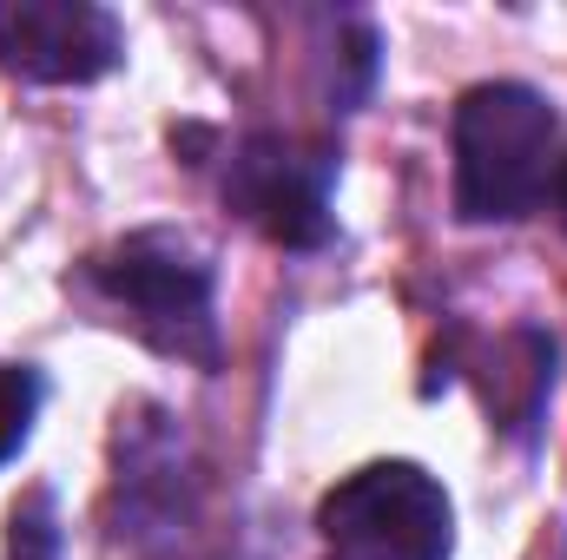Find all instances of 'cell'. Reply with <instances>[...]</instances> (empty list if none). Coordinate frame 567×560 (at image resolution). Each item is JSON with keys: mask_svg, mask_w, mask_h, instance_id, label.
Returning <instances> with one entry per match:
<instances>
[{"mask_svg": "<svg viewBox=\"0 0 567 560\" xmlns=\"http://www.w3.org/2000/svg\"><path fill=\"white\" fill-rule=\"evenodd\" d=\"M555 185V106L522 80L468 86L455 106V218L515 225Z\"/></svg>", "mask_w": 567, "mask_h": 560, "instance_id": "obj_1", "label": "cell"}, {"mask_svg": "<svg viewBox=\"0 0 567 560\" xmlns=\"http://www.w3.org/2000/svg\"><path fill=\"white\" fill-rule=\"evenodd\" d=\"M317 528L343 560H449L455 548L449 488L416 462H370L343 475L323 495Z\"/></svg>", "mask_w": 567, "mask_h": 560, "instance_id": "obj_2", "label": "cell"}, {"mask_svg": "<svg viewBox=\"0 0 567 560\" xmlns=\"http://www.w3.org/2000/svg\"><path fill=\"white\" fill-rule=\"evenodd\" d=\"M100 290L113 303L133 310L145 343H158L165 356H192V363H218V323H212V265L178 238V231H133L126 245H113L93 265Z\"/></svg>", "mask_w": 567, "mask_h": 560, "instance_id": "obj_3", "label": "cell"}, {"mask_svg": "<svg viewBox=\"0 0 567 560\" xmlns=\"http://www.w3.org/2000/svg\"><path fill=\"white\" fill-rule=\"evenodd\" d=\"M330 165L337 158L317 152V145L258 133V139L238 145L231 178H225V198L271 245H284V251H317L337 231V218H330Z\"/></svg>", "mask_w": 567, "mask_h": 560, "instance_id": "obj_4", "label": "cell"}, {"mask_svg": "<svg viewBox=\"0 0 567 560\" xmlns=\"http://www.w3.org/2000/svg\"><path fill=\"white\" fill-rule=\"evenodd\" d=\"M120 20L93 0H0V60L33 86H93L120 66Z\"/></svg>", "mask_w": 567, "mask_h": 560, "instance_id": "obj_5", "label": "cell"}, {"mask_svg": "<svg viewBox=\"0 0 567 560\" xmlns=\"http://www.w3.org/2000/svg\"><path fill=\"white\" fill-rule=\"evenodd\" d=\"M40 376L27 363H0V468L20 455V442L33 435V416H40Z\"/></svg>", "mask_w": 567, "mask_h": 560, "instance_id": "obj_6", "label": "cell"}, {"mask_svg": "<svg viewBox=\"0 0 567 560\" xmlns=\"http://www.w3.org/2000/svg\"><path fill=\"white\" fill-rule=\"evenodd\" d=\"M7 554L13 560H53L60 554V528H53V501H47V495H27V501L13 508Z\"/></svg>", "mask_w": 567, "mask_h": 560, "instance_id": "obj_7", "label": "cell"}, {"mask_svg": "<svg viewBox=\"0 0 567 560\" xmlns=\"http://www.w3.org/2000/svg\"><path fill=\"white\" fill-rule=\"evenodd\" d=\"M555 205H561V225H567V158H555Z\"/></svg>", "mask_w": 567, "mask_h": 560, "instance_id": "obj_8", "label": "cell"}]
</instances>
